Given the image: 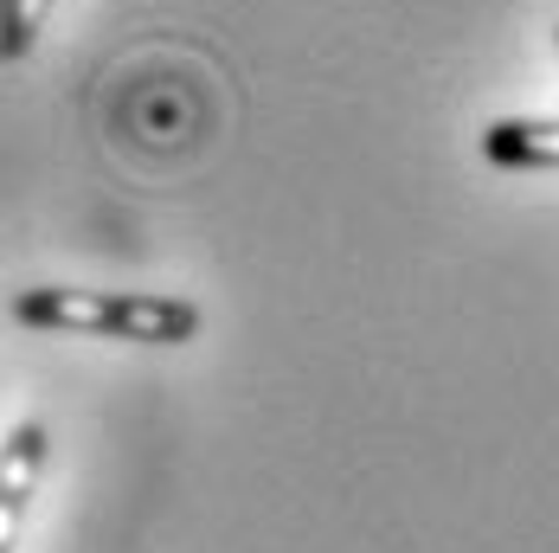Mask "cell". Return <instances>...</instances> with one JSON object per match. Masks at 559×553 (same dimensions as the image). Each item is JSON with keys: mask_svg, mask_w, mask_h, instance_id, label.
I'll use <instances>...</instances> for the list:
<instances>
[{"mask_svg": "<svg viewBox=\"0 0 559 553\" xmlns=\"http://www.w3.org/2000/svg\"><path fill=\"white\" fill-rule=\"evenodd\" d=\"M39 470H46V425L26 419L0 444V553L20 548V521H26V502L39 490Z\"/></svg>", "mask_w": 559, "mask_h": 553, "instance_id": "2", "label": "cell"}, {"mask_svg": "<svg viewBox=\"0 0 559 553\" xmlns=\"http://www.w3.org/2000/svg\"><path fill=\"white\" fill-rule=\"evenodd\" d=\"M483 162L496 167H559V116H514L483 129Z\"/></svg>", "mask_w": 559, "mask_h": 553, "instance_id": "3", "label": "cell"}, {"mask_svg": "<svg viewBox=\"0 0 559 553\" xmlns=\"http://www.w3.org/2000/svg\"><path fill=\"white\" fill-rule=\"evenodd\" d=\"M13 316L26 329L122 334V341H148V348L193 341V329H200L193 303H180V296H122V290H20Z\"/></svg>", "mask_w": 559, "mask_h": 553, "instance_id": "1", "label": "cell"}, {"mask_svg": "<svg viewBox=\"0 0 559 553\" xmlns=\"http://www.w3.org/2000/svg\"><path fill=\"white\" fill-rule=\"evenodd\" d=\"M58 0H0V58H26Z\"/></svg>", "mask_w": 559, "mask_h": 553, "instance_id": "4", "label": "cell"}]
</instances>
